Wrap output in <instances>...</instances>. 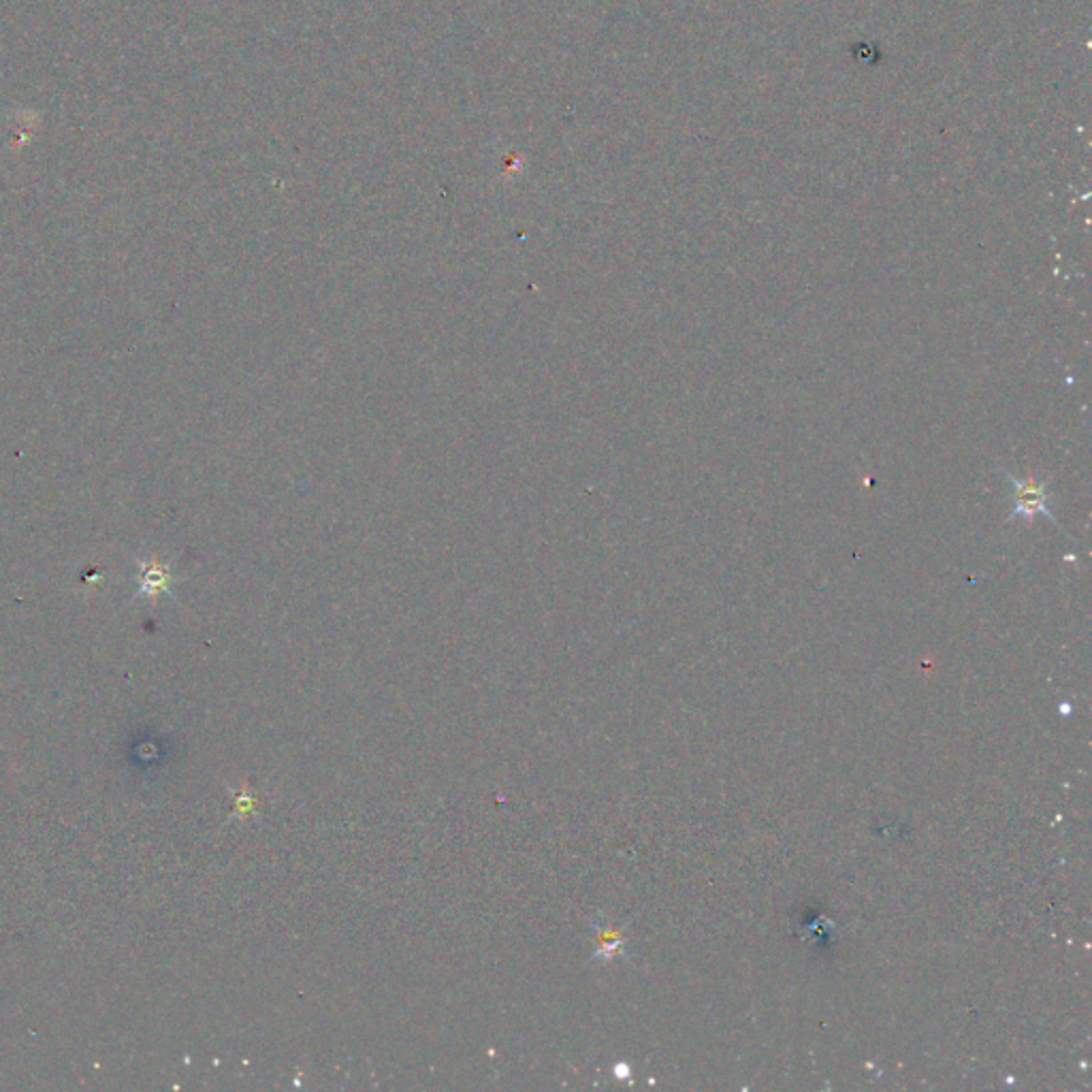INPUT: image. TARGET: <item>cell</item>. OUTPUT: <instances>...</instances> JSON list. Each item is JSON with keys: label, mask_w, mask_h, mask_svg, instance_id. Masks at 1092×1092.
<instances>
[{"label": "cell", "mask_w": 1092, "mask_h": 1092, "mask_svg": "<svg viewBox=\"0 0 1092 1092\" xmlns=\"http://www.w3.org/2000/svg\"><path fill=\"white\" fill-rule=\"evenodd\" d=\"M1005 476L1010 478V482L1014 485V512L1008 516V523H1012L1014 519H1024L1026 523H1031L1037 514L1050 519L1054 525H1056V519H1054L1053 512H1050V496L1046 491V482L1042 480H1035V478H1015L1012 474L1005 471Z\"/></svg>", "instance_id": "6da1fadb"}]
</instances>
